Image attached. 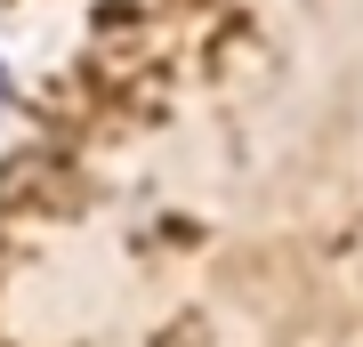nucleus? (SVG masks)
Returning <instances> with one entry per match:
<instances>
[{"label": "nucleus", "instance_id": "f257e3e1", "mask_svg": "<svg viewBox=\"0 0 363 347\" xmlns=\"http://www.w3.org/2000/svg\"><path fill=\"white\" fill-rule=\"evenodd\" d=\"M0 89H9V73H0Z\"/></svg>", "mask_w": 363, "mask_h": 347}]
</instances>
